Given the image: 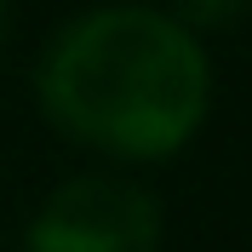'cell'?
<instances>
[{"label": "cell", "instance_id": "obj_1", "mask_svg": "<svg viewBox=\"0 0 252 252\" xmlns=\"http://www.w3.org/2000/svg\"><path fill=\"white\" fill-rule=\"evenodd\" d=\"M34 103L69 143L115 166H155L184 155L206 126L212 58L166 6H86L46 34L34 58Z\"/></svg>", "mask_w": 252, "mask_h": 252}, {"label": "cell", "instance_id": "obj_2", "mask_svg": "<svg viewBox=\"0 0 252 252\" xmlns=\"http://www.w3.org/2000/svg\"><path fill=\"white\" fill-rule=\"evenodd\" d=\"M166 218H160L155 189L138 178L97 166L75 172L34 206L23 252H160Z\"/></svg>", "mask_w": 252, "mask_h": 252}, {"label": "cell", "instance_id": "obj_3", "mask_svg": "<svg viewBox=\"0 0 252 252\" xmlns=\"http://www.w3.org/2000/svg\"><path fill=\"white\" fill-rule=\"evenodd\" d=\"M166 12L184 17L195 34H218V29H235L241 17H252V0H166Z\"/></svg>", "mask_w": 252, "mask_h": 252}, {"label": "cell", "instance_id": "obj_4", "mask_svg": "<svg viewBox=\"0 0 252 252\" xmlns=\"http://www.w3.org/2000/svg\"><path fill=\"white\" fill-rule=\"evenodd\" d=\"M6 34H12V0H0V52H6Z\"/></svg>", "mask_w": 252, "mask_h": 252}]
</instances>
